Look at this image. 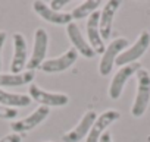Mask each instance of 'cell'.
I'll return each mask as SVG.
<instances>
[{"instance_id": "9", "label": "cell", "mask_w": 150, "mask_h": 142, "mask_svg": "<svg viewBox=\"0 0 150 142\" xmlns=\"http://www.w3.org/2000/svg\"><path fill=\"white\" fill-rule=\"evenodd\" d=\"M121 117L119 111L116 110H106L105 113H102L93 123L91 126V130L88 133V136L86 138V142H99L100 136L105 133V130L113 123L116 122L118 119Z\"/></svg>"}, {"instance_id": "11", "label": "cell", "mask_w": 150, "mask_h": 142, "mask_svg": "<svg viewBox=\"0 0 150 142\" xmlns=\"http://www.w3.org/2000/svg\"><path fill=\"white\" fill-rule=\"evenodd\" d=\"M13 48L15 54L12 57L11 70L12 73H21L24 67L27 66V57H28V48H27V40L22 34L16 32L13 34Z\"/></svg>"}, {"instance_id": "2", "label": "cell", "mask_w": 150, "mask_h": 142, "mask_svg": "<svg viewBox=\"0 0 150 142\" xmlns=\"http://www.w3.org/2000/svg\"><path fill=\"white\" fill-rule=\"evenodd\" d=\"M149 45H150V34H149L147 31H143V32L138 35L137 41H135L129 48L124 50V51L118 56V59H116L115 63H116L118 66H127V64L135 63V60H138V59L147 51Z\"/></svg>"}, {"instance_id": "15", "label": "cell", "mask_w": 150, "mask_h": 142, "mask_svg": "<svg viewBox=\"0 0 150 142\" xmlns=\"http://www.w3.org/2000/svg\"><path fill=\"white\" fill-rule=\"evenodd\" d=\"M66 34H68V38L71 40L74 48L77 50L80 54H83V56L87 57V59H91V57L96 56L94 50H93V48L90 47V44L84 40V37H83V34H81V31H80V28H78L77 24L71 22L69 25H66Z\"/></svg>"}, {"instance_id": "12", "label": "cell", "mask_w": 150, "mask_h": 142, "mask_svg": "<svg viewBox=\"0 0 150 142\" xmlns=\"http://www.w3.org/2000/svg\"><path fill=\"white\" fill-rule=\"evenodd\" d=\"M119 6H121V2H119V0H109V2H106L103 10L100 12L99 31H100L102 40H109V38H110L113 16H115V13L118 12Z\"/></svg>"}, {"instance_id": "14", "label": "cell", "mask_w": 150, "mask_h": 142, "mask_svg": "<svg viewBox=\"0 0 150 142\" xmlns=\"http://www.w3.org/2000/svg\"><path fill=\"white\" fill-rule=\"evenodd\" d=\"M33 8H34L35 13H38L44 21H47L50 24H54V25H69L72 22L71 13L56 12V10L50 9V6H47L44 2H34Z\"/></svg>"}, {"instance_id": "19", "label": "cell", "mask_w": 150, "mask_h": 142, "mask_svg": "<svg viewBox=\"0 0 150 142\" xmlns=\"http://www.w3.org/2000/svg\"><path fill=\"white\" fill-rule=\"evenodd\" d=\"M18 116V111L15 108H9L5 106H0V119H5V120H12Z\"/></svg>"}, {"instance_id": "20", "label": "cell", "mask_w": 150, "mask_h": 142, "mask_svg": "<svg viewBox=\"0 0 150 142\" xmlns=\"http://www.w3.org/2000/svg\"><path fill=\"white\" fill-rule=\"evenodd\" d=\"M0 142H22V135L19 133H9L6 136H3L2 139H0Z\"/></svg>"}, {"instance_id": "17", "label": "cell", "mask_w": 150, "mask_h": 142, "mask_svg": "<svg viewBox=\"0 0 150 142\" xmlns=\"http://www.w3.org/2000/svg\"><path fill=\"white\" fill-rule=\"evenodd\" d=\"M31 97L30 95H24V94H12V92H6L3 90H0V106H5L9 108L13 107H27L31 104Z\"/></svg>"}, {"instance_id": "22", "label": "cell", "mask_w": 150, "mask_h": 142, "mask_svg": "<svg viewBox=\"0 0 150 142\" xmlns=\"http://www.w3.org/2000/svg\"><path fill=\"white\" fill-rule=\"evenodd\" d=\"M5 41H6V32L0 31V69H2V48H3Z\"/></svg>"}, {"instance_id": "16", "label": "cell", "mask_w": 150, "mask_h": 142, "mask_svg": "<svg viewBox=\"0 0 150 142\" xmlns=\"http://www.w3.org/2000/svg\"><path fill=\"white\" fill-rule=\"evenodd\" d=\"M34 78V70H27L24 73H0V87H21L33 82Z\"/></svg>"}, {"instance_id": "8", "label": "cell", "mask_w": 150, "mask_h": 142, "mask_svg": "<svg viewBox=\"0 0 150 142\" xmlns=\"http://www.w3.org/2000/svg\"><path fill=\"white\" fill-rule=\"evenodd\" d=\"M78 59V51L75 50L74 47L72 48H68L62 56L56 57V59H50V60H46L43 64H41V70L46 73H57V72H63V70L69 69L75 62Z\"/></svg>"}, {"instance_id": "23", "label": "cell", "mask_w": 150, "mask_h": 142, "mask_svg": "<svg viewBox=\"0 0 150 142\" xmlns=\"http://www.w3.org/2000/svg\"><path fill=\"white\" fill-rule=\"evenodd\" d=\"M99 142H112V136H110V133H103L102 136H100V139H99Z\"/></svg>"}, {"instance_id": "21", "label": "cell", "mask_w": 150, "mask_h": 142, "mask_svg": "<svg viewBox=\"0 0 150 142\" xmlns=\"http://www.w3.org/2000/svg\"><path fill=\"white\" fill-rule=\"evenodd\" d=\"M69 3V0H52L50 2V9H53V10H56V12H59L63 6H66Z\"/></svg>"}, {"instance_id": "18", "label": "cell", "mask_w": 150, "mask_h": 142, "mask_svg": "<svg viewBox=\"0 0 150 142\" xmlns=\"http://www.w3.org/2000/svg\"><path fill=\"white\" fill-rule=\"evenodd\" d=\"M99 6H100L99 0H87V2H84L80 6L75 8L71 12V16H72V19H84V18H88L91 13H94L97 10Z\"/></svg>"}, {"instance_id": "1", "label": "cell", "mask_w": 150, "mask_h": 142, "mask_svg": "<svg viewBox=\"0 0 150 142\" xmlns=\"http://www.w3.org/2000/svg\"><path fill=\"white\" fill-rule=\"evenodd\" d=\"M137 75V95L131 107V114L134 117H141L150 101V73L146 69H140Z\"/></svg>"}, {"instance_id": "7", "label": "cell", "mask_w": 150, "mask_h": 142, "mask_svg": "<svg viewBox=\"0 0 150 142\" xmlns=\"http://www.w3.org/2000/svg\"><path fill=\"white\" fill-rule=\"evenodd\" d=\"M49 107L46 106H40L38 108H35L30 116H27L25 119H21V120H16L11 125V129L13 133H25V132H30L33 130L35 126H38L41 122H44L49 116Z\"/></svg>"}, {"instance_id": "10", "label": "cell", "mask_w": 150, "mask_h": 142, "mask_svg": "<svg viewBox=\"0 0 150 142\" xmlns=\"http://www.w3.org/2000/svg\"><path fill=\"white\" fill-rule=\"evenodd\" d=\"M96 119H97V116L94 111H87L77 126L62 136V141L63 142H80L83 138H87Z\"/></svg>"}, {"instance_id": "4", "label": "cell", "mask_w": 150, "mask_h": 142, "mask_svg": "<svg viewBox=\"0 0 150 142\" xmlns=\"http://www.w3.org/2000/svg\"><path fill=\"white\" fill-rule=\"evenodd\" d=\"M47 47H49V35L43 28H38L34 34V48H33L31 59L27 62V66H25L28 67V70L41 67V64L46 62Z\"/></svg>"}, {"instance_id": "5", "label": "cell", "mask_w": 150, "mask_h": 142, "mask_svg": "<svg viewBox=\"0 0 150 142\" xmlns=\"http://www.w3.org/2000/svg\"><path fill=\"white\" fill-rule=\"evenodd\" d=\"M141 69V64L140 63H131V64H127V66H122L118 72L115 73L112 82H110V87H109V97L112 100H118L122 94V90L127 84V81L134 75L137 73L138 70Z\"/></svg>"}, {"instance_id": "6", "label": "cell", "mask_w": 150, "mask_h": 142, "mask_svg": "<svg viewBox=\"0 0 150 142\" xmlns=\"http://www.w3.org/2000/svg\"><path fill=\"white\" fill-rule=\"evenodd\" d=\"M30 97H31V100H34L46 107H62V106H66L69 101V97L66 94L47 92L35 84H31V87H30Z\"/></svg>"}, {"instance_id": "13", "label": "cell", "mask_w": 150, "mask_h": 142, "mask_svg": "<svg viewBox=\"0 0 150 142\" xmlns=\"http://www.w3.org/2000/svg\"><path fill=\"white\" fill-rule=\"evenodd\" d=\"M99 22H100V12L96 10L94 13H91L88 16V21H87V37H88V44L94 50V53L96 54H103L106 48H105V43H103V40L100 37Z\"/></svg>"}, {"instance_id": "3", "label": "cell", "mask_w": 150, "mask_h": 142, "mask_svg": "<svg viewBox=\"0 0 150 142\" xmlns=\"http://www.w3.org/2000/svg\"><path fill=\"white\" fill-rule=\"evenodd\" d=\"M128 47V40L127 38H116L109 45L106 47L105 53L102 54V60L99 64V72L102 76H108L112 72V67L118 59V56Z\"/></svg>"}]
</instances>
